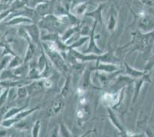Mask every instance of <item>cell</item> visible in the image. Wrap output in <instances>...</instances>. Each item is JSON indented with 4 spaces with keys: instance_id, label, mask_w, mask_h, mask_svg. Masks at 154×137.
Instances as JSON below:
<instances>
[{
    "instance_id": "3",
    "label": "cell",
    "mask_w": 154,
    "mask_h": 137,
    "mask_svg": "<svg viewBox=\"0 0 154 137\" xmlns=\"http://www.w3.org/2000/svg\"><path fill=\"white\" fill-rule=\"evenodd\" d=\"M46 52H47L48 56H49L52 63L55 65V66H57L58 70H61L63 72L68 71V66H66V64L63 61L62 58H61V56H60L59 53L57 51L54 50L52 48L49 46V49H47Z\"/></svg>"
},
{
    "instance_id": "8",
    "label": "cell",
    "mask_w": 154,
    "mask_h": 137,
    "mask_svg": "<svg viewBox=\"0 0 154 137\" xmlns=\"http://www.w3.org/2000/svg\"><path fill=\"white\" fill-rule=\"evenodd\" d=\"M41 123L40 120H38L35 122L34 126L32 127V137H38L39 131H40Z\"/></svg>"
},
{
    "instance_id": "11",
    "label": "cell",
    "mask_w": 154,
    "mask_h": 137,
    "mask_svg": "<svg viewBox=\"0 0 154 137\" xmlns=\"http://www.w3.org/2000/svg\"><path fill=\"white\" fill-rule=\"evenodd\" d=\"M94 132V130H89V131H88V132H85V134H83V135H81V136H79V137H86V136H88L89 134L92 133V132Z\"/></svg>"
},
{
    "instance_id": "10",
    "label": "cell",
    "mask_w": 154,
    "mask_h": 137,
    "mask_svg": "<svg viewBox=\"0 0 154 137\" xmlns=\"http://www.w3.org/2000/svg\"><path fill=\"white\" fill-rule=\"evenodd\" d=\"M58 132H59V127L54 126L51 129L49 137H58Z\"/></svg>"
},
{
    "instance_id": "5",
    "label": "cell",
    "mask_w": 154,
    "mask_h": 137,
    "mask_svg": "<svg viewBox=\"0 0 154 137\" xmlns=\"http://www.w3.org/2000/svg\"><path fill=\"white\" fill-rule=\"evenodd\" d=\"M107 113H108V116H109V119H110V122H112V124L113 125V126L115 127L116 129H118L119 132H124V127H123V126L121 125V123H120V122H119L118 119L117 118V116H116V115L114 113H113V112L112 111V109L110 108H107Z\"/></svg>"
},
{
    "instance_id": "6",
    "label": "cell",
    "mask_w": 154,
    "mask_h": 137,
    "mask_svg": "<svg viewBox=\"0 0 154 137\" xmlns=\"http://www.w3.org/2000/svg\"><path fill=\"white\" fill-rule=\"evenodd\" d=\"M27 107L28 106H23L22 107H12V108L9 109L8 111L6 112V113L4 116V119H9L11 118V117L14 116H15L16 114L19 113H20L21 111H22V110L26 109Z\"/></svg>"
},
{
    "instance_id": "4",
    "label": "cell",
    "mask_w": 154,
    "mask_h": 137,
    "mask_svg": "<svg viewBox=\"0 0 154 137\" xmlns=\"http://www.w3.org/2000/svg\"><path fill=\"white\" fill-rule=\"evenodd\" d=\"M64 102L61 99H58L53 102L52 104L47 109V114L48 116H52L59 113L64 108Z\"/></svg>"
},
{
    "instance_id": "2",
    "label": "cell",
    "mask_w": 154,
    "mask_h": 137,
    "mask_svg": "<svg viewBox=\"0 0 154 137\" xmlns=\"http://www.w3.org/2000/svg\"><path fill=\"white\" fill-rule=\"evenodd\" d=\"M40 109V106H35L33 107L32 109H24L21 111L19 113L16 114L14 116L11 117L9 119H3L1 123V125L5 128H10L13 125L16 124L17 122H20L22 119H25L27 116H29L31 113H34L36 110H38Z\"/></svg>"
},
{
    "instance_id": "7",
    "label": "cell",
    "mask_w": 154,
    "mask_h": 137,
    "mask_svg": "<svg viewBox=\"0 0 154 137\" xmlns=\"http://www.w3.org/2000/svg\"><path fill=\"white\" fill-rule=\"evenodd\" d=\"M59 132L61 137H73L72 133L63 122H60L59 123Z\"/></svg>"
},
{
    "instance_id": "9",
    "label": "cell",
    "mask_w": 154,
    "mask_h": 137,
    "mask_svg": "<svg viewBox=\"0 0 154 137\" xmlns=\"http://www.w3.org/2000/svg\"><path fill=\"white\" fill-rule=\"evenodd\" d=\"M26 96H27V91H26V89L25 88V87L20 88L18 90V97H19V98H25Z\"/></svg>"
},
{
    "instance_id": "1",
    "label": "cell",
    "mask_w": 154,
    "mask_h": 137,
    "mask_svg": "<svg viewBox=\"0 0 154 137\" xmlns=\"http://www.w3.org/2000/svg\"><path fill=\"white\" fill-rule=\"evenodd\" d=\"M91 113L88 100L85 97H82L80 99L79 103L77 106L76 116L77 121L79 126H82L90 119Z\"/></svg>"
}]
</instances>
